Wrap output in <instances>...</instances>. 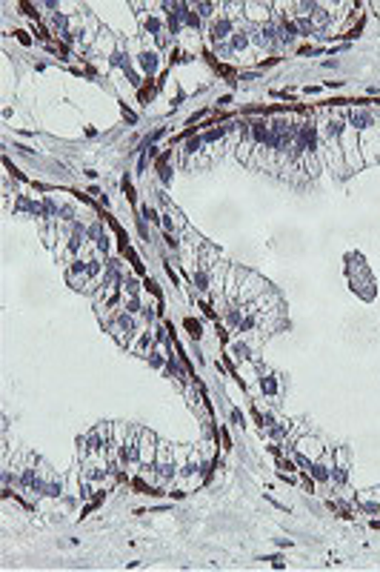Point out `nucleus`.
<instances>
[{"mask_svg":"<svg viewBox=\"0 0 380 572\" xmlns=\"http://www.w3.org/2000/svg\"><path fill=\"white\" fill-rule=\"evenodd\" d=\"M200 149H203V138H200V135L186 141V152H189V155H195V152H200Z\"/></svg>","mask_w":380,"mask_h":572,"instance_id":"obj_20","label":"nucleus"},{"mask_svg":"<svg viewBox=\"0 0 380 572\" xmlns=\"http://www.w3.org/2000/svg\"><path fill=\"white\" fill-rule=\"evenodd\" d=\"M360 510L366 515H377L380 512V501H360Z\"/></svg>","mask_w":380,"mask_h":572,"instance_id":"obj_22","label":"nucleus"},{"mask_svg":"<svg viewBox=\"0 0 380 572\" xmlns=\"http://www.w3.org/2000/svg\"><path fill=\"white\" fill-rule=\"evenodd\" d=\"M160 180H163V183H172V169H169L166 163H160Z\"/></svg>","mask_w":380,"mask_h":572,"instance_id":"obj_27","label":"nucleus"},{"mask_svg":"<svg viewBox=\"0 0 380 572\" xmlns=\"http://www.w3.org/2000/svg\"><path fill=\"white\" fill-rule=\"evenodd\" d=\"M232 32H235V29H232V20L229 18H217L212 23V40H214V43H226V40L232 37Z\"/></svg>","mask_w":380,"mask_h":572,"instance_id":"obj_6","label":"nucleus"},{"mask_svg":"<svg viewBox=\"0 0 380 572\" xmlns=\"http://www.w3.org/2000/svg\"><path fill=\"white\" fill-rule=\"evenodd\" d=\"M263 292H266V281L260 275L249 272V269H240V275H238V300L240 303H252Z\"/></svg>","mask_w":380,"mask_h":572,"instance_id":"obj_1","label":"nucleus"},{"mask_svg":"<svg viewBox=\"0 0 380 572\" xmlns=\"http://www.w3.org/2000/svg\"><path fill=\"white\" fill-rule=\"evenodd\" d=\"M226 132H229V129H226V126H220V129H209V132L200 135V138H203V143H214V141H223V138H226Z\"/></svg>","mask_w":380,"mask_h":572,"instance_id":"obj_13","label":"nucleus"},{"mask_svg":"<svg viewBox=\"0 0 380 572\" xmlns=\"http://www.w3.org/2000/svg\"><path fill=\"white\" fill-rule=\"evenodd\" d=\"M143 29H146V32H149V35H163V32H160V29H163V23H160V18H146V20H143Z\"/></svg>","mask_w":380,"mask_h":572,"instance_id":"obj_14","label":"nucleus"},{"mask_svg":"<svg viewBox=\"0 0 380 572\" xmlns=\"http://www.w3.org/2000/svg\"><path fill=\"white\" fill-rule=\"evenodd\" d=\"M189 329H192V335H195V338H200V324H195V321H189Z\"/></svg>","mask_w":380,"mask_h":572,"instance_id":"obj_31","label":"nucleus"},{"mask_svg":"<svg viewBox=\"0 0 380 572\" xmlns=\"http://www.w3.org/2000/svg\"><path fill=\"white\" fill-rule=\"evenodd\" d=\"M192 283L197 286V292H206L209 286H212V275H209V269H195V275H192Z\"/></svg>","mask_w":380,"mask_h":572,"instance_id":"obj_11","label":"nucleus"},{"mask_svg":"<svg viewBox=\"0 0 380 572\" xmlns=\"http://www.w3.org/2000/svg\"><path fill=\"white\" fill-rule=\"evenodd\" d=\"M183 20H186V26H192V29L200 26V15H197V12H192L189 6H186V12H183Z\"/></svg>","mask_w":380,"mask_h":572,"instance_id":"obj_17","label":"nucleus"},{"mask_svg":"<svg viewBox=\"0 0 380 572\" xmlns=\"http://www.w3.org/2000/svg\"><path fill=\"white\" fill-rule=\"evenodd\" d=\"M123 292L129 295V298H137L140 286H137V281H134V278H126V281H123Z\"/></svg>","mask_w":380,"mask_h":572,"instance_id":"obj_19","label":"nucleus"},{"mask_svg":"<svg viewBox=\"0 0 380 572\" xmlns=\"http://www.w3.org/2000/svg\"><path fill=\"white\" fill-rule=\"evenodd\" d=\"M332 481H335V484H346V467H340V464L332 467Z\"/></svg>","mask_w":380,"mask_h":572,"instance_id":"obj_23","label":"nucleus"},{"mask_svg":"<svg viewBox=\"0 0 380 572\" xmlns=\"http://www.w3.org/2000/svg\"><path fill=\"white\" fill-rule=\"evenodd\" d=\"M126 312H129V315L140 312V298H129V300H126Z\"/></svg>","mask_w":380,"mask_h":572,"instance_id":"obj_24","label":"nucleus"},{"mask_svg":"<svg viewBox=\"0 0 380 572\" xmlns=\"http://www.w3.org/2000/svg\"><path fill=\"white\" fill-rule=\"evenodd\" d=\"M149 363H151V366H163V363H166V358H163V352H149Z\"/></svg>","mask_w":380,"mask_h":572,"instance_id":"obj_25","label":"nucleus"},{"mask_svg":"<svg viewBox=\"0 0 380 572\" xmlns=\"http://www.w3.org/2000/svg\"><path fill=\"white\" fill-rule=\"evenodd\" d=\"M260 389H263L266 395H277V380H274L272 375H263V378H260Z\"/></svg>","mask_w":380,"mask_h":572,"instance_id":"obj_16","label":"nucleus"},{"mask_svg":"<svg viewBox=\"0 0 380 572\" xmlns=\"http://www.w3.org/2000/svg\"><path fill=\"white\" fill-rule=\"evenodd\" d=\"M340 149H343V158H346V166L349 169H357L363 166V155H360V132L357 129H346L343 138H340Z\"/></svg>","mask_w":380,"mask_h":572,"instance_id":"obj_2","label":"nucleus"},{"mask_svg":"<svg viewBox=\"0 0 380 572\" xmlns=\"http://www.w3.org/2000/svg\"><path fill=\"white\" fill-rule=\"evenodd\" d=\"M294 449H300L303 455H309L312 461H318L320 455H323V447H320L318 438H312V435H303V438L294 440Z\"/></svg>","mask_w":380,"mask_h":572,"instance_id":"obj_4","label":"nucleus"},{"mask_svg":"<svg viewBox=\"0 0 380 572\" xmlns=\"http://www.w3.org/2000/svg\"><path fill=\"white\" fill-rule=\"evenodd\" d=\"M232 421L238 423V426H243V423H246V421H243V415H240V409H232Z\"/></svg>","mask_w":380,"mask_h":572,"instance_id":"obj_30","label":"nucleus"},{"mask_svg":"<svg viewBox=\"0 0 380 572\" xmlns=\"http://www.w3.org/2000/svg\"><path fill=\"white\" fill-rule=\"evenodd\" d=\"M143 220H151V223H158V212L151 209V206H143Z\"/></svg>","mask_w":380,"mask_h":572,"instance_id":"obj_26","label":"nucleus"},{"mask_svg":"<svg viewBox=\"0 0 380 572\" xmlns=\"http://www.w3.org/2000/svg\"><path fill=\"white\" fill-rule=\"evenodd\" d=\"M294 37H300V32H297V23H294V20H280V23H277V43L289 46Z\"/></svg>","mask_w":380,"mask_h":572,"instance_id":"obj_5","label":"nucleus"},{"mask_svg":"<svg viewBox=\"0 0 380 572\" xmlns=\"http://www.w3.org/2000/svg\"><path fill=\"white\" fill-rule=\"evenodd\" d=\"M249 43H252V35H249L246 29H235V32H232L229 46L235 49V52H246V49H249Z\"/></svg>","mask_w":380,"mask_h":572,"instance_id":"obj_7","label":"nucleus"},{"mask_svg":"<svg viewBox=\"0 0 380 572\" xmlns=\"http://www.w3.org/2000/svg\"><path fill=\"white\" fill-rule=\"evenodd\" d=\"M217 54H223V57H229V54H235V49H232L229 43H217Z\"/></svg>","mask_w":380,"mask_h":572,"instance_id":"obj_29","label":"nucleus"},{"mask_svg":"<svg viewBox=\"0 0 380 572\" xmlns=\"http://www.w3.org/2000/svg\"><path fill=\"white\" fill-rule=\"evenodd\" d=\"M89 495H92V481L86 478V481L80 484V498H89Z\"/></svg>","mask_w":380,"mask_h":572,"instance_id":"obj_28","label":"nucleus"},{"mask_svg":"<svg viewBox=\"0 0 380 572\" xmlns=\"http://www.w3.org/2000/svg\"><path fill=\"white\" fill-rule=\"evenodd\" d=\"M326 23H329V15L318 6V9L312 12V26H326Z\"/></svg>","mask_w":380,"mask_h":572,"instance_id":"obj_18","label":"nucleus"},{"mask_svg":"<svg viewBox=\"0 0 380 572\" xmlns=\"http://www.w3.org/2000/svg\"><path fill=\"white\" fill-rule=\"evenodd\" d=\"M309 475L315 478V481H320V484H326V481H332V467H326V464H320V461H315L309 469Z\"/></svg>","mask_w":380,"mask_h":572,"instance_id":"obj_10","label":"nucleus"},{"mask_svg":"<svg viewBox=\"0 0 380 572\" xmlns=\"http://www.w3.org/2000/svg\"><path fill=\"white\" fill-rule=\"evenodd\" d=\"M246 317V309H240L238 303H232L229 309H226V324L229 326H240V321Z\"/></svg>","mask_w":380,"mask_h":572,"instance_id":"obj_12","label":"nucleus"},{"mask_svg":"<svg viewBox=\"0 0 380 572\" xmlns=\"http://www.w3.org/2000/svg\"><path fill=\"white\" fill-rule=\"evenodd\" d=\"M112 332H115L117 338H120L123 332H129V335H132V332H134V317L129 315V312H120V315H117V321L112 324Z\"/></svg>","mask_w":380,"mask_h":572,"instance_id":"obj_8","label":"nucleus"},{"mask_svg":"<svg viewBox=\"0 0 380 572\" xmlns=\"http://www.w3.org/2000/svg\"><path fill=\"white\" fill-rule=\"evenodd\" d=\"M346 117H349V126L357 129V132H369L371 126H374V114H371L369 109H349Z\"/></svg>","mask_w":380,"mask_h":572,"instance_id":"obj_3","label":"nucleus"},{"mask_svg":"<svg viewBox=\"0 0 380 572\" xmlns=\"http://www.w3.org/2000/svg\"><path fill=\"white\" fill-rule=\"evenodd\" d=\"M137 63H140V69L146 72V75H155V72H158V66H160L158 52H143L140 57H137Z\"/></svg>","mask_w":380,"mask_h":572,"instance_id":"obj_9","label":"nucleus"},{"mask_svg":"<svg viewBox=\"0 0 380 572\" xmlns=\"http://www.w3.org/2000/svg\"><path fill=\"white\" fill-rule=\"evenodd\" d=\"M232 352H235V358H238V361H246V358H252V355H249V346H246V343H235V346H232Z\"/></svg>","mask_w":380,"mask_h":572,"instance_id":"obj_21","label":"nucleus"},{"mask_svg":"<svg viewBox=\"0 0 380 572\" xmlns=\"http://www.w3.org/2000/svg\"><path fill=\"white\" fill-rule=\"evenodd\" d=\"M294 23H297V32H300L303 37H312V35H315V26H312V18H297V20H294Z\"/></svg>","mask_w":380,"mask_h":572,"instance_id":"obj_15","label":"nucleus"}]
</instances>
